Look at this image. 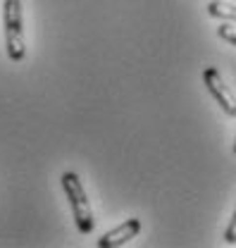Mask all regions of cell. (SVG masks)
<instances>
[{
    "mask_svg": "<svg viewBox=\"0 0 236 248\" xmlns=\"http://www.w3.org/2000/svg\"><path fill=\"white\" fill-rule=\"evenodd\" d=\"M139 232H141V219L131 217V219L122 222L117 229L108 232L103 239H98V248H117V246H124V244H129L131 239H136V236H139Z\"/></svg>",
    "mask_w": 236,
    "mask_h": 248,
    "instance_id": "cell-4",
    "label": "cell"
},
{
    "mask_svg": "<svg viewBox=\"0 0 236 248\" xmlns=\"http://www.w3.org/2000/svg\"><path fill=\"white\" fill-rule=\"evenodd\" d=\"M62 188H64V196L72 205V213H74V222H77V229L81 234H91L95 222H93V210H91L89 196L84 191V184L79 179V174L74 172H64L62 174Z\"/></svg>",
    "mask_w": 236,
    "mask_h": 248,
    "instance_id": "cell-2",
    "label": "cell"
},
{
    "mask_svg": "<svg viewBox=\"0 0 236 248\" xmlns=\"http://www.w3.org/2000/svg\"><path fill=\"white\" fill-rule=\"evenodd\" d=\"M2 27H5V48L12 62H22L27 55L24 24H22V0L2 2Z\"/></svg>",
    "mask_w": 236,
    "mask_h": 248,
    "instance_id": "cell-1",
    "label": "cell"
},
{
    "mask_svg": "<svg viewBox=\"0 0 236 248\" xmlns=\"http://www.w3.org/2000/svg\"><path fill=\"white\" fill-rule=\"evenodd\" d=\"M217 36L224 38V41H229L232 46H236V27L234 24H222V27L217 29Z\"/></svg>",
    "mask_w": 236,
    "mask_h": 248,
    "instance_id": "cell-6",
    "label": "cell"
},
{
    "mask_svg": "<svg viewBox=\"0 0 236 248\" xmlns=\"http://www.w3.org/2000/svg\"><path fill=\"white\" fill-rule=\"evenodd\" d=\"M234 153H236V141H234Z\"/></svg>",
    "mask_w": 236,
    "mask_h": 248,
    "instance_id": "cell-8",
    "label": "cell"
},
{
    "mask_svg": "<svg viewBox=\"0 0 236 248\" xmlns=\"http://www.w3.org/2000/svg\"><path fill=\"white\" fill-rule=\"evenodd\" d=\"M207 15L217 17V19H227V22H236V2L229 0H212L207 5Z\"/></svg>",
    "mask_w": 236,
    "mask_h": 248,
    "instance_id": "cell-5",
    "label": "cell"
},
{
    "mask_svg": "<svg viewBox=\"0 0 236 248\" xmlns=\"http://www.w3.org/2000/svg\"><path fill=\"white\" fill-rule=\"evenodd\" d=\"M203 81H205L210 95H212V98L217 100V105L224 110V115L236 117V98H234V93L227 89V84H224V79L220 77V72H217L215 67H205Z\"/></svg>",
    "mask_w": 236,
    "mask_h": 248,
    "instance_id": "cell-3",
    "label": "cell"
},
{
    "mask_svg": "<svg viewBox=\"0 0 236 248\" xmlns=\"http://www.w3.org/2000/svg\"><path fill=\"white\" fill-rule=\"evenodd\" d=\"M224 241L227 244H236V213L232 217V222H229V227H227V232H224Z\"/></svg>",
    "mask_w": 236,
    "mask_h": 248,
    "instance_id": "cell-7",
    "label": "cell"
},
{
    "mask_svg": "<svg viewBox=\"0 0 236 248\" xmlns=\"http://www.w3.org/2000/svg\"><path fill=\"white\" fill-rule=\"evenodd\" d=\"M229 2H236V0H229Z\"/></svg>",
    "mask_w": 236,
    "mask_h": 248,
    "instance_id": "cell-9",
    "label": "cell"
}]
</instances>
